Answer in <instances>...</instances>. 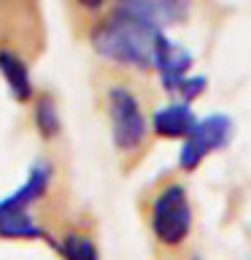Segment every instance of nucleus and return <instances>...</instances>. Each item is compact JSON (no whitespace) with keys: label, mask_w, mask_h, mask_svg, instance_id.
<instances>
[{"label":"nucleus","mask_w":251,"mask_h":260,"mask_svg":"<svg viewBox=\"0 0 251 260\" xmlns=\"http://www.w3.org/2000/svg\"><path fill=\"white\" fill-rule=\"evenodd\" d=\"M192 260H200V257H192Z\"/></svg>","instance_id":"nucleus-13"},{"label":"nucleus","mask_w":251,"mask_h":260,"mask_svg":"<svg viewBox=\"0 0 251 260\" xmlns=\"http://www.w3.org/2000/svg\"><path fill=\"white\" fill-rule=\"evenodd\" d=\"M95 95L121 168H133L151 141V106L138 73L103 62L95 71Z\"/></svg>","instance_id":"nucleus-1"},{"label":"nucleus","mask_w":251,"mask_h":260,"mask_svg":"<svg viewBox=\"0 0 251 260\" xmlns=\"http://www.w3.org/2000/svg\"><path fill=\"white\" fill-rule=\"evenodd\" d=\"M143 219L162 255H176L192 236L194 209L181 179L165 176L143 195Z\"/></svg>","instance_id":"nucleus-3"},{"label":"nucleus","mask_w":251,"mask_h":260,"mask_svg":"<svg viewBox=\"0 0 251 260\" xmlns=\"http://www.w3.org/2000/svg\"><path fill=\"white\" fill-rule=\"evenodd\" d=\"M30 122L35 127L38 138L44 144H54L62 136V117H60V106L52 92H35L30 103Z\"/></svg>","instance_id":"nucleus-10"},{"label":"nucleus","mask_w":251,"mask_h":260,"mask_svg":"<svg viewBox=\"0 0 251 260\" xmlns=\"http://www.w3.org/2000/svg\"><path fill=\"white\" fill-rule=\"evenodd\" d=\"M235 125L227 114H208V117L197 119L192 133L181 141V152H178V168L184 174L200 168V162L219 149H224L232 141Z\"/></svg>","instance_id":"nucleus-4"},{"label":"nucleus","mask_w":251,"mask_h":260,"mask_svg":"<svg viewBox=\"0 0 251 260\" xmlns=\"http://www.w3.org/2000/svg\"><path fill=\"white\" fill-rule=\"evenodd\" d=\"M146 19H151L159 30H168L173 24H181L192 11L194 0H121Z\"/></svg>","instance_id":"nucleus-9"},{"label":"nucleus","mask_w":251,"mask_h":260,"mask_svg":"<svg viewBox=\"0 0 251 260\" xmlns=\"http://www.w3.org/2000/svg\"><path fill=\"white\" fill-rule=\"evenodd\" d=\"M205 89H208V79L200 76V73H189V76L178 84L176 98H181V101H186V103H194L200 95H205Z\"/></svg>","instance_id":"nucleus-12"},{"label":"nucleus","mask_w":251,"mask_h":260,"mask_svg":"<svg viewBox=\"0 0 251 260\" xmlns=\"http://www.w3.org/2000/svg\"><path fill=\"white\" fill-rule=\"evenodd\" d=\"M162 32L165 30H159L151 19L119 0L108 14L89 27L84 38L105 65L133 71L141 76L154 71V49Z\"/></svg>","instance_id":"nucleus-2"},{"label":"nucleus","mask_w":251,"mask_h":260,"mask_svg":"<svg viewBox=\"0 0 251 260\" xmlns=\"http://www.w3.org/2000/svg\"><path fill=\"white\" fill-rule=\"evenodd\" d=\"M192 65H194V54L189 49L173 41L168 32H162L157 41V49H154V73H157L162 89L176 95L178 84L192 73Z\"/></svg>","instance_id":"nucleus-6"},{"label":"nucleus","mask_w":251,"mask_h":260,"mask_svg":"<svg viewBox=\"0 0 251 260\" xmlns=\"http://www.w3.org/2000/svg\"><path fill=\"white\" fill-rule=\"evenodd\" d=\"M52 247L60 260H103L95 228L87 217H73L68 209L52 217Z\"/></svg>","instance_id":"nucleus-5"},{"label":"nucleus","mask_w":251,"mask_h":260,"mask_svg":"<svg viewBox=\"0 0 251 260\" xmlns=\"http://www.w3.org/2000/svg\"><path fill=\"white\" fill-rule=\"evenodd\" d=\"M194 125H197V117L192 111V103L181 101V98L151 109V136L154 138H168V141L178 138V141H184L192 133Z\"/></svg>","instance_id":"nucleus-7"},{"label":"nucleus","mask_w":251,"mask_h":260,"mask_svg":"<svg viewBox=\"0 0 251 260\" xmlns=\"http://www.w3.org/2000/svg\"><path fill=\"white\" fill-rule=\"evenodd\" d=\"M0 76L6 79L8 92L14 95L16 103H24V106L32 103L38 89H35L32 76H30V57H24L16 49L0 46Z\"/></svg>","instance_id":"nucleus-8"},{"label":"nucleus","mask_w":251,"mask_h":260,"mask_svg":"<svg viewBox=\"0 0 251 260\" xmlns=\"http://www.w3.org/2000/svg\"><path fill=\"white\" fill-rule=\"evenodd\" d=\"M65 3V14L70 19V27L78 32V36H87L89 27L111 11L119 0H62Z\"/></svg>","instance_id":"nucleus-11"}]
</instances>
